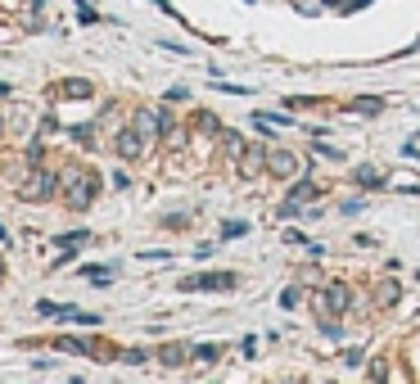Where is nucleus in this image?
Masks as SVG:
<instances>
[{"label":"nucleus","instance_id":"nucleus-11","mask_svg":"<svg viewBox=\"0 0 420 384\" xmlns=\"http://www.w3.org/2000/svg\"><path fill=\"white\" fill-rule=\"evenodd\" d=\"M36 312H41V316H68V321H77V312H73V307L50 303V299H41V303H36Z\"/></svg>","mask_w":420,"mask_h":384},{"label":"nucleus","instance_id":"nucleus-7","mask_svg":"<svg viewBox=\"0 0 420 384\" xmlns=\"http://www.w3.org/2000/svg\"><path fill=\"white\" fill-rule=\"evenodd\" d=\"M267 172H271V177H294V172H299V158H294L290 149H271L267 154Z\"/></svg>","mask_w":420,"mask_h":384},{"label":"nucleus","instance_id":"nucleus-1","mask_svg":"<svg viewBox=\"0 0 420 384\" xmlns=\"http://www.w3.org/2000/svg\"><path fill=\"white\" fill-rule=\"evenodd\" d=\"M95 172H82V168H68L63 172V181H59V195H63V204L73 208V213H82V208H91V199H95Z\"/></svg>","mask_w":420,"mask_h":384},{"label":"nucleus","instance_id":"nucleus-4","mask_svg":"<svg viewBox=\"0 0 420 384\" xmlns=\"http://www.w3.org/2000/svg\"><path fill=\"white\" fill-rule=\"evenodd\" d=\"M312 307H317L321 321H330L335 312H343V307H348V290H343V285H326V290H317Z\"/></svg>","mask_w":420,"mask_h":384},{"label":"nucleus","instance_id":"nucleus-10","mask_svg":"<svg viewBox=\"0 0 420 384\" xmlns=\"http://www.w3.org/2000/svg\"><path fill=\"white\" fill-rule=\"evenodd\" d=\"M59 95H68V100H86V95H91V82L68 77V82H59Z\"/></svg>","mask_w":420,"mask_h":384},{"label":"nucleus","instance_id":"nucleus-18","mask_svg":"<svg viewBox=\"0 0 420 384\" xmlns=\"http://www.w3.org/2000/svg\"><path fill=\"white\" fill-rule=\"evenodd\" d=\"M195 357L199 362H213L217 357V344H195Z\"/></svg>","mask_w":420,"mask_h":384},{"label":"nucleus","instance_id":"nucleus-9","mask_svg":"<svg viewBox=\"0 0 420 384\" xmlns=\"http://www.w3.org/2000/svg\"><path fill=\"white\" fill-rule=\"evenodd\" d=\"M352 181H357L361 190H380V186H384V172H375V168H357V172H352Z\"/></svg>","mask_w":420,"mask_h":384},{"label":"nucleus","instance_id":"nucleus-16","mask_svg":"<svg viewBox=\"0 0 420 384\" xmlns=\"http://www.w3.org/2000/svg\"><path fill=\"white\" fill-rule=\"evenodd\" d=\"M352 109H357V113H366V118H370V113H380V109H384V100H357Z\"/></svg>","mask_w":420,"mask_h":384},{"label":"nucleus","instance_id":"nucleus-6","mask_svg":"<svg viewBox=\"0 0 420 384\" xmlns=\"http://www.w3.org/2000/svg\"><path fill=\"white\" fill-rule=\"evenodd\" d=\"M113 149H118L122 158H140V154H145V140H140L136 127H122L118 136H113Z\"/></svg>","mask_w":420,"mask_h":384},{"label":"nucleus","instance_id":"nucleus-2","mask_svg":"<svg viewBox=\"0 0 420 384\" xmlns=\"http://www.w3.org/2000/svg\"><path fill=\"white\" fill-rule=\"evenodd\" d=\"M186 294H226L235 290V272H199V276H186L181 281Z\"/></svg>","mask_w":420,"mask_h":384},{"label":"nucleus","instance_id":"nucleus-5","mask_svg":"<svg viewBox=\"0 0 420 384\" xmlns=\"http://www.w3.org/2000/svg\"><path fill=\"white\" fill-rule=\"evenodd\" d=\"M235 172H240L244 181H253L257 172H267V145H249L240 154V163H235Z\"/></svg>","mask_w":420,"mask_h":384},{"label":"nucleus","instance_id":"nucleus-19","mask_svg":"<svg viewBox=\"0 0 420 384\" xmlns=\"http://www.w3.org/2000/svg\"><path fill=\"white\" fill-rule=\"evenodd\" d=\"M195 127H199V131H222V127H217V118H213V113H199V118H195Z\"/></svg>","mask_w":420,"mask_h":384},{"label":"nucleus","instance_id":"nucleus-20","mask_svg":"<svg viewBox=\"0 0 420 384\" xmlns=\"http://www.w3.org/2000/svg\"><path fill=\"white\" fill-rule=\"evenodd\" d=\"M280 307H299V290H285L280 294Z\"/></svg>","mask_w":420,"mask_h":384},{"label":"nucleus","instance_id":"nucleus-21","mask_svg":"<svg viewBox=\"0 0 420 384\" xmlns=\"http://www.w3.org/2000/svg\"><path fill=\"white\" fill-rule=\"evenodd\" d=\"M0 276H5V263H0Z\"/></svg>","mask_w":420,"mask_h":384},{"label":"nucleus","instance_id":"nucleus-13","mask_svg":"<svg viewBox=\"0 0 420 384\" xmlns=\"http://www.w3.org/2000/svg\"><path fill=\"white\" fill-rule=\"evenodd\" d=\"M82 276L91 285H109V267H82Z\"/></svg>","mask_w":420,"mask_h":384},{"label":"nucleus","instance_id":"nucleus-15","mask_svg":"<svg viewBox=\"0 0 420 384\" xmlns=\"http://www.w3.org/2000/svg\"><path fill=\"white\" fill-rule=\"evenodd\" d=\"M222 235H226V239H240V235H249V222H226V226H222Z\"/></svg>","mask_w":420,"mask_h":384},{"label":"nucleus","instance_id":"nucleus-17","mask_svg":"<svg viewBox=\"0 0 420 384\" xmlns=\"http://www.w3.org/2000/svg\"><path fill=\"white\" fill-rule=\"evenodd\" d=\"M122 362H127V367H145V353H140V348H127V353H122Z\"/></svg>","mask_w":420,"mask_h":384},{"label":"nucleus","instance_id":"nucleus-12","mask_svg":"<svg viewBox=\"0 0 420 384\" xmlns=\"http://www.w3.org/2000/svg\"><path fill=\"white\" fill-rule=\"evenodd\" d=\"M86 239H91L86 230H68V235H59L54 244H59V249H77V244H86Z\"/></svg>","mask_w":420,"mask_h":384},{"label":"nucleus","instance_id":"nucleus-22","mask_svg":"<svg viewBox=\"0 0 420 384\" xmlns=\"http://www.w3.org/2000/svg\"><path fill=\"white\" fill-rule=\"evenodd\" d=\"M0 131H5V122H0Z\"/></svg>","mask_w":420,"mask_h":384},{"label":"nucleus","instance_id":"nucleus-8","mask_svg":"<svg viewBox=\"0 0 420 384\" xmlns=\"http://www.w3.org/2000/svg\"><path fill=\"white\" fill-rule=\"evenodd\" d=\"M190 357H195V344H163V348H158V362H163V367H186Z\"/></svg>","mask_w":420,"mask_h":384},{"label":"nucleus","instance_id":"nucleus-14","mask_svg":"<svg viewBox=\"0 0 420 384\" xmlns=\"http://www.w3.org/2000/svg\"><path fill=\"white\" fill-rule=\"evenodd\" d=\"M380 303H398V281H384V285H380Z\"/></svg>","mask_w":420,"mask_h":384},{"label":"nucleus","instance_id":"nucleus-3","mask_svg":"<svg viewBox=\"0 0 420 384\" xmlns=\"http://www.w3.org/2000/svg\"><path fill=\"white\" fill-rule=\"evenodd\" d=\"M54 190H59V181H54L45 168H32L23 181H18V199H27V204H41V199H50Z\"/></svg>","mask_w":420,"mask_h":384}]
</instances>
